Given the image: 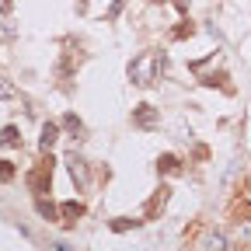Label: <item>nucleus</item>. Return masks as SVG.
<instances>
[{
	"instance_id": "2",
	"label": "nucleus",
	"mask_w": 251,
	"mask_h": 251,
	"mask_svg": "<svg viewBox=\"0 0 251 251\" xmlns=\"http://www.w3.org/2000/svg\"><path fill=\"white\" fill-rule=\"evenodd\" d=\"M136 122L150 126V122H153V108H150V105H140V108H136Z\"/></svg>"
},
{
	"instance_id": "5",
	"label": "nucleus",
	"mask_w": 251,
	"mask_h": 251,
	"mask_svg": "<svg viewBox=\"0 0 251 251\" xmlns=\"http://www.w3.org/2000/svg\"><path fill=\"white\" fill-rule=\"evenodd\" d=\"M11 175H14L11 164H7V161H0V181H11Z\"/></svg>"
},
{
	"instance_id": "6",
	"label": "nucleus",
	"mask_w": 251,
	"mask_h": 251,
	"mask_svg": "<svg viewBox=\"0 0 251 251\" xmlns=\"http://www.w3.org/2000/svg\"><path fill=\"white\" fill-rule=\"evenodd\" d=\"M11 94H14V91H11V87H7L4 80H0V98H11Z\"/></svg>"
},
{
	"instance_id": "4",
	"label": "nucleus",
	"mask_w": 251,
	"mask_h": 251,
	"mask_svg": "<svg viewBox=\"0 0 251 251\" xmlns=\"http://www.w3.org/2000/svg\"><path fill=\"white\" fill-rule=\"evenodd\" d=\"M52 140H56V126H46V129H42V143L49 147Z\"/></svg>"
},
{
	"instance_id": "3",
	"label": "nucleus",
	"mask_w": 251,
	"mask_h": 251,
	"mask_svg": "<svg viewBox=\"0 0 251 251\" xmlns=\"http://www.w3.org/2000/svg\"><path fill=\"white\" fill-rule=\"evenodd\" d=\"M0 136H4V143H7V147H18V143H21V140H18V129H14V126H7V129L0 133Z\"/></svg>"
},
{
	"instance_id": "1",
	"label": "nucleus",
	"mask_w": 251,
	"mask_h": 251,
	"mask_svg": "<svg viewBox=\"0 0 251 251\" xmlns=\"http://www.w3.org/2000/svg\"><path fill=\"white\" fill-rule=\"evenodd\" d=\"M153 74H157V56H143V59H136L133 67H129V77L136 84H150Z\"/></svg>"
},
{
	"instance_id": "7",
	"label": "nucleus",
	"mask_w": 251,
	"mask_h": 251,
	"mask_svg": "<svg viewBox=\"0 0 251 251\" xmlns=\"http://www.w3.org/2000/svg\"><path fill=\"white\" fill-rule=\"evenodd\" d=\"M7 7H11V4H7V0H0V11H7Z\"/></svg>"
}]
</instances>
